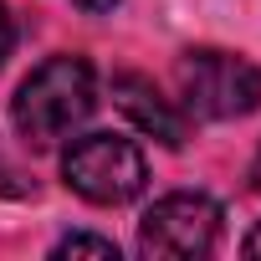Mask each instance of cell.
Here are the masks:
<instances>
[{"instance_id": "cell-10", "label": "cell", "mask_w": 261, "mask_h": 261, "mask_svg": "<svg viewBox=\"0 0 261 261\" xmlns=\"http://www.w3.org/2000/svg\"><path fill=\"white\" fill-rule=\"evenodd\" d=\"M251 185L261 190V149H256V159H251Z\"/></svg>"}, {"instance_id": "cell-9", "label": "cell", "mask_w": 261, "mask_h": 261, "mask_svg": "<svg viewBox=\"0 0 261 261\" xmlns=\"http://www.w3.org/2000/svg\"><path fill=\"white\" fill-rule=\"evenodd\" d=\"M241 251H246V256H261V225L246 236V246H241Z\"/></svg>"}, {"instance_id": "cell-6", "label": "cell", "mask_w": 261, "mask_h": 261, "mask_svg": "<svg viewBox=\"0 0 261 261\" xmlns=\"http://www.w3.org/2000/svg\"><path fill=\"white\" fill-rule=\"evenodd\" d=\"M51 256L62 261V256H102V261H118V246L108 241V236H62L57 246H51Z\"/></svg>"}, {"instance_id": "cell-8", "label": "cell", "mask_w": 261, "mask_h": 261, "mask_svg": "<svg viewBox=\"0 0 261 261\" xmlns=\"http://www.w3.org/2000/svg\"><path fill=\"white\" fill-rule=\"evenodd\" d=\"M77 6H82L87 16H102V11H113V6H118V0H77Z\"/></svg>"}, {"instance_id": "cell-1", "label": "cell", "mask_w": 261, "mask_h": 261, "mask_svg": "<svg viewBox=\"0 0 261 261\" xmlns=\"http://www.w3.org/2000/svg\"><path fill=\"white\" fill-rule=\"evenodd\" d=\"M92 108H97V77H92L87 57H51L16 87L11 118L31 149H51L77 123H87Z\"/></svg>"}, {"instance_id": "cell-3", "label": "cell", "mask_w": 261, "mask_h": 261, "mask_svg": "<svg viewBox=\"0 0 261 261\" xmlns=\"http://www.w3.org/2000/svg\"><path fill=\"white\" fill-rule=\"evenodd\" d=\"M62 179L87 200V205H128L149 185V164L134 139L118 134H82L62 154Z\"/></svg>"}, {"instance_id": "cell-2", "label": "cell", "mask_w": 261, "mask_h": 261, "mask_svg": "<svg viewBox=\"0 0 261 261\" xmlns=\"http://www.w3.org/2000/svg\"><path fill=\"white\" fill-rule=\"evenodd\" d=\"M174 82H179L185 113L195 118L225 123V118H246L261 108V67L236 51H215V46L185 51L174 62Z\"/></svg>"}, {"instance_id": "cell-4", "label": "cell", "mask_w": 261, "mask_h": 261, "mask_svg": "<svg viewBox=\"0 0 261 261\" xmlns=\"http://www.w3.org/2000/svg\"><path fill=\"white\" fill-rule=\"evenodd\" d=\"M215 241H220V205L200 190H174L154 200V210L139 220V256L149 261L210 256Z\"/></svg>"}, {"instance_id": "cell-5", "label": "cell", "mask_w": 261, "mask_h": 261, "mask_svg": "<svg viewBox=\"0 0 261 261\" xmlns=\"http://www.w3.org/2000/svg\"><path fill=\"white\" fill-rule=\"evenodd\" d=\"M113 102H118V113L139 128V134H149V139H159V144H169V149H179L185 139H190V118L149 82V77H139V72H118L113 77Z\"/></svg>"}, {"instance_id": "cell-7", "label": "cell", "mask_w": 261, "mask_h": 261, "mask_svg": "<svg viewBox=\"0 0 261 261\" xmlns=\"http://www.w3.org/2000/svg\"><path fill=\"white\" fill-rule=\"evenodd\" d=\"M11 41H16V31H11V11H6V0H0V62L11 57Z\"/></svg>"}]
</instances>
